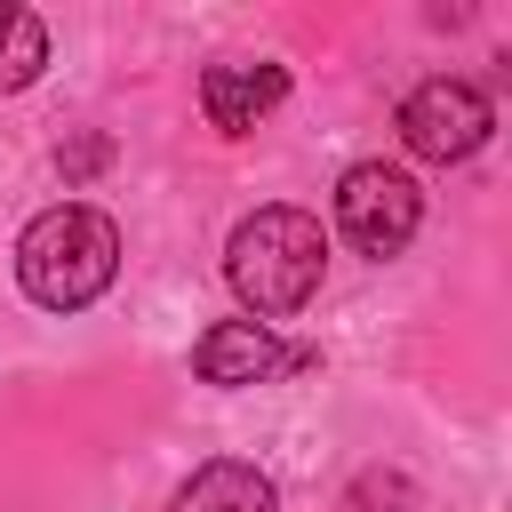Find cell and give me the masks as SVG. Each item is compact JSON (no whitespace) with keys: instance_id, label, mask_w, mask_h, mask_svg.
<instances>
[{"instance_id":"52a82bcc","label":"cell","mask_w":512,"mask_h":512,"mask_svg":"<svg viewBox=\"0 0 512 512\" xmlns=\"http://www.w3.org/2000/svg\"><path fill=\"white\" fill-rule=\"evenodd\" d=\"M168 512H280V496H272V480H264L256 464L216 456V464H200V472L176 488Z\"/></svg>"},{"instance_id":"9c48e42d","label":"cell","mask_w":512,"mask_h":512,"mask_svg":"<svg viewBox=\"0 0 512 512\" xmlns=\"http://www.w3.org/2000/svg\"><path fill=\"white\" fill-rule=\"evenodd\" d=\"M352 504H360V512H400V504H408V480H400V472H360V480H352Z\"/></svg>"},{"instance_id":"8992f818","label":"cell","mask_w":512,"mask_h":512,"mask_svg":"<svg viewBox=\"0 0 512 512\" xmlns=\"http://www.w3.org/2000/svg\"><path fill=\"white\" fill-rule=\"evenodd\" d=\"M280 368H288V344L264 320H216L192 344V376L200 384H272Z\"/></svg>"},{"instance_id":"277c9868","label":"cell","mask_w":512,"mask_h":512,"mask_svg":"<svg viewBox=\"0 0 512 512\" xmlns=\"http://www.w3.org/2000/svg\"><path fill=\"white\" fill-rule=\"evenodd\" d=\"M488 128H496V104L472 88V80H416L408 88V104H400V144L416 152V160H472L480 144H488Z\"/></svg>"},{"instance_id":"ba28073f","label":"cell","mask_w":512,"mask_h":512,"mask_svg":"<svg viewBox=\"0 0 512 512\" xmlns=\"http://www.w3.org/2000/svg\"><path fill=\"white\" fill-rule=\"evenodd\" d=\"M48 72V24L32 16V8H16V0H0V96H16V88H32Z\"/></svg>"},{"instance_id":"7a4b0ae2","label":"cell","mask_w":512,"mask_h":512,"mask_svg":"<svg viewBox=\"0 0 512 512\" xmlns=\"http://www.w3.org/2000/svg\"><path fill=\"white\" fill-rule=\"evenodd\" d=\"M120 272V224L88 200H56L16 232V288L40 312H80Z\"/></svg>"},{"instance_id":"6da1fadb","label":"cell","mask_w":512,"mask_h":512,"mask_svg":"<svg viewBox=\"0 0 512 512\" xmlns=\"http://www.w3.org/2000/svg\"><path fill=\"white\" fill-rule=\"evenodd\" d=\"M320 272H328V232L304 208H256L224 240V280L248 304V320H264V328L304 312L320 296Z\"/></svg>"},{"instance_id":"30bf717a","label":"cell","mask_w":512,"mask_h":512,"mask_svg":"<svg viewBox=\"0 0 512 512\" xmlns=\"http://www.w3.org/2000/svg\"><path fill=\"white\" fill-rule=\"evenodd\" d=\"M104 160H112V144H104V136H80V144H64V152H56V168H64V184H88V176H96Z\"/></svg>"},{"instance_id":"5b68a950","label":"cell","mask_w":512,"mask_h":512,"mask_svg":"<svg viewBox=\"0 0 512 512\" xmlns=\"http://www.w3.org/2000/svg\"><path fill=\"white\" fill-rule=\"evenodd\" d=\"M280 96H288V64H264V56H224L200 72V112L224 136H248Z\"/></svg>"},{"instance_id":"3957f363","label":"cell","mask_w":512,"mask_h":512,"mask_svg":"<svg viewBox=\"0 0 512 512\" xmlns=\"http://www.w3.org/2000/svg\"><path fill=\"white\" fill-rule=\"evenodd\" d=\"M416 224H424V192H416L408 168H392V160H352V168L336 176V232H344L360 256L392 264V256L416 240Z\"/></svg>"}]
</instances>
